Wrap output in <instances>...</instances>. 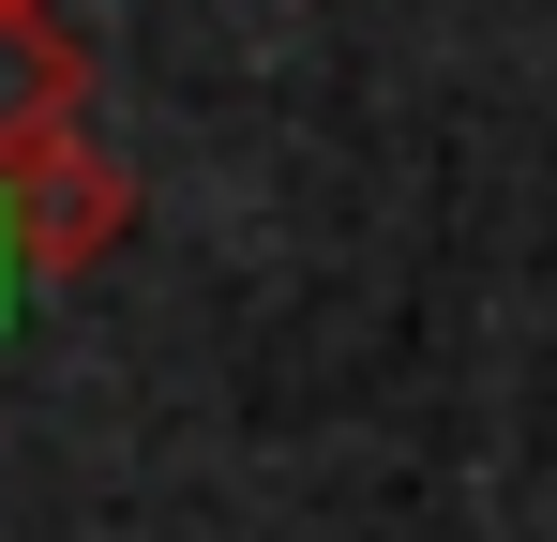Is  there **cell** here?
Wrapping results in <instances>:
<instances>
[{
  "mask_svg": "<svg viewBox=\"0 0 557 542\" xmlns=\"http://www.w3.org/2000/svg\"><path fill=\"white\" fill-rule=\"evenodd\" d=\"M76 106H91L76 30H61L46 0H0V181L46 167V151H76Z\"/></svg>",
  "mask_w": 557,
  "mask_h": 542,
  "instance_id": "1",
  "label": "cell"
},
{
  "mask_svg": "<svg viewBox=\"0 0 557 542\" xmlns=\"http://www.w3.org/2000/svg\"><path fill=\"white\" fill-rule=\"evenodd\" d=\"M15 226H30V271H91L121 226H136V181L106 167L91 136L76 151H46V167H15Z\"/></svg>",
  "mask_w": 557,
  "mask_h": 542,
  "instance_id": "2",
  "label": "cell"
},
{
  "mask_svg": "<svg viewBox=\"0 0 557 542\" xmlns=\"http://www.w3.org/2000/svg\"><path fill=\"white\" fill-rule=\"evenodd\" d=\"M15 301H30V226H15V181H0V332H15Z\"/></svg>",
  "mask_w": 557,
  "mask_h": 542,
  "instance_id": "3",
  "label": "cell"
}]
</instances>
